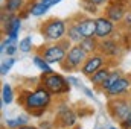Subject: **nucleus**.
<instances>
[{"mask_svg":"<svg viewBox=\"0 0 131 129\" xmlns=\"http://www.w3.org/2000/svg\"><path fill=\"white\" fill-rule=\"evenodd\" d=\"M20 129H34V128H31V126H26V125H25V126H21Z\"/></svg>","mask_w":131,"mask_h":129,"instance_id":"nucleus-31","label":"nucleus"},{"mask_svg":"<svg viewBox=\"0 0 131 129\" xmlns=\"http://www.w3.org/2000/svg\"><path fill=\"white\" fill-rule=\"evenodd\" d=\"M50 103V93L46 88H38L26 97V108L28 109H40L46 108Z\"/></svg>","mask_w":131,"mask_h":129,"instance_id":"nucleus-1","label":"nucleus"},{"mask_svg":"<svg viewBox=\"0 0 131 129\" xmlns=\"http://www.w3.org/2000/svg\"><path fill=\"white\" fill-rule=\"evenodd\" d=\"M5 28H6V33H8V36L12 38V40H15L17 35H18V32H20V28H21V20H20L18 17L14 15V18H12Z\"/></svg>","mask_w":131,"mask_h":129,"instance_id":"nucleus-12","label":"nucleus"},{"mask_svg":"<svg viewBox=\"0 0 131 129\" xmlns=\"http://www.w3.org/2000/svg\"><path fill=\"white\" fill-rule=\"evenodd\" d=\"M41 3H43V5H46L47 8H50V6L53 5V0H41Z\"/></svg>","mask_w":131,"mask_h":129,"instance_id":"nucleus-30","label":"nucleus"},{"mask_svg":"<svg viewBox=\"0 0 131 129\" xmlns=\"http://www.w3.org/2000/svg\"><path fill=\"white\" fill-rule=\"evenodd\" d=\"M43 58L49 62V64H55V62H61L66 58V50L63 46H50L44 50Z\"/></svg>","mask_w":131,"mask_h":129,"instance_id":"nucleus-5","label":"nucleus"},{"mask_svg":"<svg viewBox=\"0 0 131 129\" xmlns=\"http://www.w3.org/2000/svg\"><path fill=\"white\" fill-rule=\"evenodd\" d=\"M43 35L47 38V40H52V41H58L64 36L66 33V23L60 18H53V20H49L47 23H44L43 26Z\"/></svg>","mask_w":131,"mask_h":129,"instance_id":"nucleus-2","label":"nucleus"},{"mask_svg":"<svg viewBox=\"0 0 131 129\" xmlns=\"http://www.w3.org/2000/svg\"><path fill=\"white\" fill-rule=\"evenodd\" d=\"M84 9H85L87 12L95 14V12L98 11V6H96V5H93V3H92V2H89V0H84Z\"/></svg>","mask_w":131,"mask_h":129,"instance_id":"nucleus-25","label":"nucleus"},{"mask_svg":"<svg viewBox=\"0 0 131 129\" xmlns=\"http://www.w3.org/2000/svg\"><path fill=\"white\" fill-rule=\"evenodd\" d=\"M124 15H125V9H124L121 5H116V3H114V5H111V6L107 8V17H108L113 23L122 20Z\"/></svg>","mask_w":131,"mask_h":129,"instance_id":"nucleus-10","label":"nucleus"},{"mask_svg":"<svg viewBox=\"0 0 131 129\" xmlns=\"http://www.w3.org/2000/svg\"><path fill=\"white\" fill-rule=\"evenodd\" d=\"M26 125V122H25V119H14V120H6V126L8 128H12V129H20L21 126H25Z\"/></svg>","mask_w":131,"mask_h":129,"instance_id":"nucleus-23","label":"nucleus"},{"mask_svg":"<svg viewBox=\"0 0 131 129\" xmlns=\"http://www.w3.org/2000/svg\"><path fill=\"white\" fill-rule=\"evenodd\" d=\"M67 35H69V40L70 41H75V43H81L84 40L82 33L79 32V29H78V24H72L69 28V31H67Z\"/></svg>","mask_w":131,"mask_h":129,"instance_id":"nucleus-16","label":"nucleus"},{"mask_svg":"<svg viewBox=\"0 0 131 129\" xmlns=\"http://www.w3.org/2000/svg\"><path fill=\"white\" fill-rule=\"evenodd\" d=\"M34 64L37 65L41 71H44V74H50V73H53L52 68L49 67V62H47L44 58H41V56H34Z\"/></svg>","mask_w":131,"mask_h":129,"instance_id":"nucleus-17","label":"nucleus"},{"mask_svg":"<svg viewBox=\"0 0 131 129\" xmlns=\"http://www.w3.org/2000/svg\"><path fill=\"white\" fill-rule=\"evenodd\" d=\"M85 61H87V52L79 44L73 46L67 52V64L70 65V67H78L79 64H82Z\"/></svg>","mask_w":131,"mask_h":129,"instance_id":"nucleus-4","label":"nucleus"},{"mask_svg":"<svg viewBox=\"0 0 131 129\" xmlns=\"http://www.w3.org/2000/svg\"><path fill=\"white\" fill-rule=\"evenodd\" d=\"M119 79H121V73H119V71H113V73H110V76L105 79V82H104L101 87H102V88L107 91V90H108L110 87H113V85H114V84H116Z\"/></svg>","mask_w":131,"mask_h":129,"instance_id":"nucleus-18","label":"nucleus"},{"mask_svg":"<svg viewBox=\"0 0 131 129\" xmlns=\"http://www.w3.org/2000/svg\"><path fill=\"white\" fill-rule=\"evenodd\" d=\"M113 112H114V115H116V117H119V119L125 120V119H127V115L130 114L128 103H127V102H124V100H117V102H114V103H113Z\"/></svg>","mask_w":131,"mask_h":129,"instance_id":"nucleus-11","label":"nucleus"},{"mask_svg":"<svg viewBox=\"0 0 131 129\" xmlns=\"http://www.w3.org/2000/svg\"><path fill=\"white\" fill-rule=\"evenodd\" d=\"M12 88H11V85L9 84H5L3 85V90H2V100H3V103H6V105H9L11 102H12Z\"/></svg>","mask_w":131,"mask_h":129,"instance_id":"nucleus-21","label":"nucleus"},{"mask_svg":"<svg viewBox=\"0 0 131 129\" xmlns=\"http://www.w3.org/2000/svg\"><path fill=\"white\" fill-rule=\"evenodd\" d=\"M14 62H15V59H14L12 56H11V58H8V59H6V61H5V62L2 64V68H0V73H2L3 76H5V74H6V73H8V71L11 70V67L14 65Z\"/></svg>","mask_w":131,"mask_h":129,"instance_id":"nucleus-24","label":"nucleus"},{"mask_svg":"<svg viewBox=\"0 0 131 129\" xmlns=\"http://www.w3.org/2000/svg\"><path fill=\"white\" fill-rule=\"evenodd\" d=\"M67 82H72V84H73V85H76V87H79V85H81V82H79V81H76V79H75V78H72V76H70V78H67Z\"/></svg>","mask_w":131,"mask_h":129,"instance_id":"nucleus-29","label":"nucleus"},{"mask_svg":"<svg viewBox=\"0 0 131 129\" xmlns=\"http://www.w3.org/2000/svg\"><path fill=\"white\" fill-rule=\"evenodd\" d=\"M89 2H92L93 5H96V6H102L104 3H107L108 0H89Z\"/></svg>","mask_w":131,"mask_h":129,"instance_id":"nucleus-28","label":"nucleus"},{"mask_svg":"<svg viewBox=\"0 0 131 129\" xmlns=\"http://www.w3.org/2000/svg\"><path fill=\"white\" fill-rule=\"evenodd\" d=\"M23 3H25V0H6L3 9H5L6 12H12V14H15L17 11H20V9L23 8Z\"/></svg>","mask_w":131,"mask_h":129,"instance_id":"nucleus-15","label":"nucleus"},{"mask_svg":"<svg viewBox=\"0 0 131 129\" xmlns=\"http://www.w3.org/2000/svg\"><path fill=\"white\" fill-rule=\"evenodd\" d=\"M79 46H81L87 53H90V52L96 50V41H95V38H93V36H92V38H84V40L79 43Z\"/></svg>","mask_w":131,"mask_h":129,"instance_id":"nucleus-19","label":"nucleus"},{"mask_svg":"<svg viewBox=\"0 0 131 129\" xmlns=\"http://www.w3.org/2000/svg\"><path fill=\"white\" fill-rule=\"evenodd\" d=\"M58 114H60V117H61L64 126H73V125L76 123V117H75V114H73L67 106H63V108L58 111Z\"/></svg>","mask_w":131,"mask_h":129,"instance_id":"nucleus-13","label":"nucleus"},{"mask_svg":"<svg viewBox=\"0 0 131 129\" xmlns=\"http://www.w3.org/2000/svg\"><path fill=\"white\" fill-rule=\"evenodd\" d=\"M61 0H53V5H57V3H60Z\"/></svg>","mask_w":131,"mask_h":129,"instance_id":"nucleus-32","label":"nucleus"},{"mask_svg":"<svg viewBox=\"0 0 131 129\" xmlns=\"http://www.w3.org/2000/svg\"><path fill=\"white\" fill-rule=\"evenodd\" d=\"M31 47H32V38H31V36L23 38V40L20 41V44H18V50H21L23 53H28V52L31 50Z\"/></svg>","mask_w":131,"mask_h":129,"instance_id":"nucleus-22","label":"nucleus"},{"mask_svg":"<svg viewBox=\"0 0 131 129\" xmlns=\"http://www.w3.org/2000/svg\"><path fill=\"white\" fill-rule=\"evenodd\" d=\"M76 24H78V29L82 33L84 38H92V36L96 35V20L84 18V20H79Z\"/></svg>","mask_w":131,"mask_h":129,"instance_id":"nucleus-7","label":"nucleus"},{"mask_svg":"<svg viewBox=\"0 0 131 129\" xmlns=\"http://www.w3.org/2000/svg\"><path fill=\"white\" fill-rule=\"evenodd\" d=\"M108 76H110V71H108L107 68H99L98 71H95V73L90 76V79H92L93 84H96V85H102Z\"/></svg>","mask_w":131,"mask_h":129,"instance_id":"nucleus-14","label":"nucleus"},{"mask_svg":"<svg viewBox=\"0 0 131 129\" xmlns=\"http://www.w3.org/2000/svg\"><path fill=\"white\" fill-rule=\"evenodd\" d=\"M124 128H131V111H130V114L127 115V119L124 120Z\"/></svg>","mask_w":131,"mask_h":129,"instance_id":"nucleus-27","label":"nucleus"},{"mask_svg":"<svg viewBox=\"0 0 131 129\" xmlns=\"http://www.w3.org/2000/svg\"><path fill=\"white\" fill-rule=\"evenodd\" d=\"M17 49H18L17 46H12V44L8 46V47H6V55H8V56H12V55L17 52Z\"/></svg>","mask_w":131,"mask_h":129,"instance_id":"nucleus-26","label":"nucleus"},{"mask_svg":"<svg viewBox=\"0 0 131 129\" xmlns=\"http://www.w3.org/2000/svg\"><path fill=\"white\" fill-rule=\"evenodd\" d=\"M102 62H104L102 56H92V58H87V61L84 62L81 71H82L84 74H87V76H92L95 71H98L99 68H101Z\"/></svg>","mask_w":131,"mask_h":129,"instance_id":"nucleus-8","label":"nucleus"},{"mask_svg":"<svg viewBox=\"0 0 131 129\" xmlns=\"http://www.w3.org/2000/svg\"><path fill=\"white\" fill-rule=\"evenodd\" d=\"M47 11H49V8H47L46 5H43L41 2H38V3H34L32 8H31V14H32L34 17H40V15L46 14Z\"/></svg>","mask_w":131,"mask_h":129,"instance_id":"nucleus-20","label":"nucleus"},{"mask_svg":"<svg viewBox=\"0 0 131 129\" xmlns=\"http://www.w3.org/2000/svg\"><path fill=\"white\" fill-rule=\"evenodd\" d=\"M110 129H116V128H110Z\"/></svg>","mask_w":131,"mask_h":129,"instance_id":"nucleus-33","label":"nucleus"},{"mask_svg":"<svg viewBox=\"0 0 131 129\" xmlns=\"http://www.w3.org/2000/svg\"><path fill=\"white\" fill-rule=\"evenodd\" d=\"M128 88H130V81L125 79V78H121L113 87H110V88L107 90V94H108V96H119V94L125 93Z\"/></svg>","mask_w":131,"mask_h":129,"instance_id":"nucleus-9","label":"nucleus"},{"mask_svg":"<svg viewBox=\"0 0 131 129\" xmlns=\"http://www.w3.org/2000/svg\"><path fill=\"white\" fill-rule=\"evenodd\" d=\"M43 84H44V88L52 91V93H64V91L69 90L67 81L61 74H55V73L46 74L44 79H43Z\"/></svg>","mask_w":131,"mask_h":129,"instance_id":"nucleus-3","label":"nucleus"},{"mask_svg":"<svg viewBox=\"0 0 131 129\" xmlns=\"http://www.w3.org/2000/svg\"><path fill=\"white\" fill-rule=\"evenodd\" d=\"M114 24L108 17H99L96 18V36L98 38H105L113 32Z\"/></svg>","mask_w":131,"mask_h":129,"instance_id":"nucleus-6","label":"nucleus"}]
</instances>
